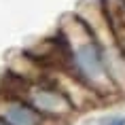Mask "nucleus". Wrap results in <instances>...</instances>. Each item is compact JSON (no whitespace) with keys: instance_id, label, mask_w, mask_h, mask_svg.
Listing matches in <instances>:
<instances>
[{"instance_id":"nucleus-1","label":"nucleus","mask_w":125,"mask_h":125,"mask_svg":"<svg viewBox=\"0 0 125 125\" xmlns=\"http://www.w3.org/2000/svg\"><path fill=\"white\" fill-rule=\"evenodd\" d=\"M30 104L36 108V110L47 117V115H51V117H62V115H66V112L74 110V104L72 100L68 98L66 93L62 91V89H49V87H36L30 95Z\"/></svg>"},{"instance_id":"nucleus-2","label":"nucleus","mask_w":125,"mask_h":125,"mask_svg":"<svg viewBox=\"0 0 125 125\" xmlns=\"http://www.w3.org/2000/svg\"><path fill=\"white\" fill-rule=\"evenodd\" d=\"M0 115L7 119L9 125H42L45 123V117L30 102H26L21 98L4 100V106H2Z\"/></svg>"},{"instance_id":"nucleus-3","label":"nucleus","mask_w":125,"mask_h":125,"mask_svg":"<svg viewBox=\"0 0 125 125\" xmlns=\"http://www.w3.org/2000/svg\"><path fill=\"white\" fill-rule=\"evenodd\" d=\"M102 125H125V117H108Z\"/></svg>"}]
</instances>
